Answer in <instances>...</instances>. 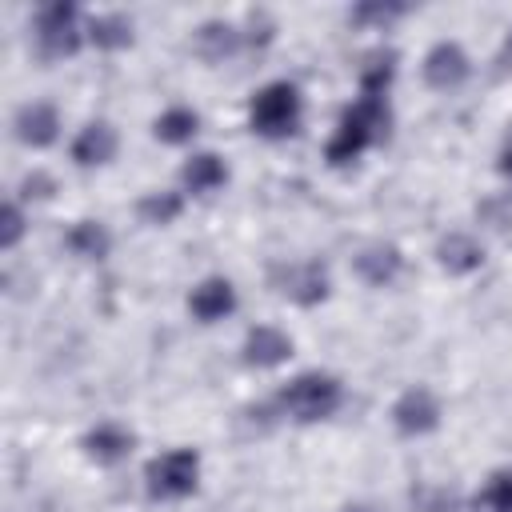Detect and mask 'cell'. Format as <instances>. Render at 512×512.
I'll return each instance as SVG.
<instances>
[{"mask_svg": "<svg viewBox=\"0 0 512 512\" xmlns=\"http://www.w3.org/2000/svg\"><path fill=\"white\" fill-rule=\"evenodd\" d=\"M352 268H356V276H360L364 284L384 288V284H392V280L400 276V252H396L392 244H368V248L356 252Z\"/></svg>", "mask_w": 512, "mask_h": 512, "instance_id": "cell-10", "label": "cell"}, {"mask_svg": "<svg viewBox=\"0 0 512 512\" xmlns=\"http://www.w3.org/2000/svg\"><path fill=\"white\" fill-rule=\"evenodd\" d=\"M340 380L328 376V372H304L296 380H288L276 396V404L284 408V416L300 420V424H312V420H324L340 408Z\"/></svg>", "mask_w": 512, "mask_h": 512, "instance_id": "cell-2", "label": "cell"}, {"mask_svg": "<svg viewBox=\"0 0 512 512\" xmlns=\"http://www.w3.org/2000/svg\"><path fill=\"white\" fill-rule=\"evenodd\" d=\"M68 248H72L76 256H84V260H100V256H108L112 236H108L104 224L80 220V224H72V232H68Z\"/></svg>", "mask_w": 512, "mask_h": 512, "instance_id": "cell-17", "label": "cell"}, {"mask_svg": "<svg viewBox=\"0 0 512 512\" xmlns=\"http://www.w3.org/2000/svg\"><path fill=\"white\" fill-rule=\"evenodd\" d=\"M20 188H24V196H40V200H44V196H52V188H56V184H52V176L32 172V176H24V184H20Z\"/></svg>", "mask_w": 512, "mask_h": 512, "instance_id": "cell-24", "label": "cell"}, {"mask_svg": "<svg viewBox=\"0 0 512 512\" xmlns=\"http://www.w3.org/2000/svg\"><path fill=\"white\" fill-rule=\"evenodd\" d=\"M464 76H468V56H464L460 44L440 40V44L424 56V80H428L436 92H448V88L464 84Z\"/></svg>", "mask_w": 512, "mask_h": 512, "instance_id": "cell-7", "label": "cell"}, {"mask_svg": "<svg viewBox=\"0 0 512 512\" xmlns=\"http://www.w3.org/2000/svg\"><path fill=\"white\" fill-rule=\"evenodd\" d=\"M392 420L404 436H424L440 424V404L428 388H408L396 404H392Z\"/></svg>", "mask_w": 512, "mask_h": 512, "instance_id": "cell-6", "label": "cell"}, {"mask_svg": "<svg viewBox=\"0 0 512 512\" xmlns=\"http://www.w3.org/2000/svg\"><path fill=\"white\" fill-rule=\"evenodd\" d=\"M284 296H292L296 304H316L328 296V272L320 264H300V268H288L284 272Z\"/></svg>", "mask_w": 512, "mask_h": 512, "instance_id": "cell-15", "label": "cell"}, {"mask_svg": "<svg viewBox=\"0 0 512 512\" xmlns=\"http://www.w3.org/2000/svg\"><path fill=\"white\" fill-rule=\"evenodd\" d=\"M248 124H252V132H260V136H268V140L296 132V124H300V92H296V84L276 80V84L260 88V92L252 96Z\"/></svg>", "mask_w": 512, "mask_h": 512, "instance_id": "cell-3", "label": "cell"}, {"mask_svg": "<svg viewBox=\"0 0 512 512\" xmlns=\"http://www.w3.org/2000/svg\"><path fill=\"white\" fill-rule=\"evenodd\" d=\"M180 208H184V200L176 192H152L140 200V220L144 224H172L180 216Z\"/></svg>", "mask_w": 512, "mask_h": 512, "instance_id": "cell-22", "label": "cell"}, {"mask_svg": "<svg viewBox=\"0 0 512 512\" xmlns=\"http://www.w3.org/2000/svg\"><path fill=\"white\" fill-rule=\"evenodd\" d=\"M36 44L48 60L72 56L80 48V28H76V8L72 4H48L36 16Z\"/></svg>", "mask_w": 512, "mask_h": 512, "instance_id": "cell-5", "label": "cell"}, {"mask_svg": "<svg viewBox=\"0 0 512 512\" xmlns=\"http://www.w3.org/2000/svg\"><path fill=\"white\" fill-rule=\"evenodd\" d=\"M56 132H60V116H56L52 104L36 100V104H24V108L16 112V136H20L24 144L44 148V144L56 140Z\"/></svg>", "mask_w": 512, "mask_h": 512, "instance_id": "cell-11", "label": "cell"}, {"mask_svg": "<svg viewBox=\"0 0 512 512\" xmlns=\"http://www.w3.org/2000/svg\"><path fill=\"white\" fill-rule=\"evenodd\" d=\"M400 12H404V8H396V4H392V8H380V4H364V8H356L352 16H356V20H392V16H400Z\"/></svg>", "mask_w": 512, "mask_h": 512, "instance_id": "cell-25", "label": "cell"}, {"mask_svg": "<svg viewBox=\"0 0 512 512\" xmlns=\"http://www.w3.org/2000/svg\"><path fill=\"white\" fill-rule=\"evenodd\" d=\"M500 168H504V172H512V136H508V144H504V156H500Z\"/></svg>", "mask_w": 512, "mask_h": 512, "instance_id": "cell-27", "label": "cell"}, {"mask_svg": "<svg viewBox=\"0 0 512 512\" xmlns=\"http://www.w3.org/2000/svg\"><path fill=\"white\" fill-rule=\"evenodd\" d=\"M88 36H92V44H96V48H124V44H132V20H128V16H120V12L92 16Z\"/></svg>", "mask_w": 512, "mask_h": 512, "instance_id": "cell-18", "label": "cell"}, {"mask_svg": "<svg viewBox=\"0 0 512 512\" xmlns=\"http://www.w3.org/2000/svg\"><path fill=\"white\" fill-rule=\"evenodd\" d=\"M236 28L232 24H220V20H208L200 32H196V48L208 56V60H220V56H228L232 48H236Z\"/></svg>", "mask_w": 512, "mask_h": 512, "instance_id": "cell-21", "label": "cell"}, {"mask_svg": "<svg viewBox=\"0 0 512 512\" xmlns=\"http://www.w3.org/2000/svg\"><path fill=\"white\" fill-rule=\"evenodd\" d=\"M436 260H440L444 272L468 276V272H476V268L484 264V248H480L468 232H448V236L436 244Z\"/></svg>", "mask_w": 512, "mask_h": 512, "instance_id": "cell-12", "label": "cell"}, {"mask_svg": "<svg viewBox=\"0 0 512 512\" xmlns=\"http://www.w3.org/2000/svg\"><path fill=\"white\" fill-rule=\"evenodd\" d=\"M500 64H504V68H512V32H508V40H504V52H500Z\"/></svg>", "mask_w": 512, "mask_h": 512, "instance_id": "cell-26", "label": "cell"}, {"mask_svg": "<svg viewBox=\"0 0 512 512\" xmlns=\"http://www.w3.org/2000/svg\"><path fill=\"white\" fill-rule=\"evenodd\" d=\"M116 156V132L104 120H92L88 128H80L76 144H72V160L76 164H108Z\"/></svg>", "mask_w": 512, "mask_h": 512, "instance_id": "cell-13", "label": "cell"}, {"mask_svg": "<svg viewBox=\"0 0 512 512\" xmlns=\"http://www.w3.org/2000/svg\"><path fill=\"white\" fill-rule=\"evenodd\" d=\"M292 356V340L272 328V324H256L248 336H244V360L256 364V368H276Z\"/></svg>", "mask_w": 512, "mask_h": 512, "instance_id": "cell-9", "label": "cell"}, {"mask_svg": "<svg viewBox=\"0 0 512 512\" xmlns=\"http://www.w3.org/2000/svg\"><path fill=\"white\" fill-rule=\"evenodd\" d=\"M24 236V212L16 204L0 208V248H16V240Z\"/></svg>", "mask_w": 512, "mask_h": 512, "instance_id": "cell-23", "label": "cell"}, {"mask_svg": "<svg viewBox=\"0 0 512 512\" xmlns=\"http://www.w3.org/2000/svg\"><path fill=\"white\" fill-rule=\"evenodd\" d=\"M472 512H512V472H496L472 500Z\"/></svg>", "mask_w": 512, "mask_h": 512, "instance_id": "cell-20", "label": "cell"}, {"mask_svg": "<svg viewBox=\"0 0 512 512\" xmlns=\"http://www.w3.org/2000/svg\"><path fill=\"white\" fill-rule=\"evenodd\" d=\"M84 448H88L92 460L116 464V460H124V456L132 452V432L120 428V424H112V420H104V424H96V428L84 436Z\"/></svg>", "mask_w": 512, "mask_h": 512, "instance_id": "cell-14", "label": "cell"}, {"mask_svg": "<svg viewBox=\"0 0 512 512\" xmlns=\"http://www.w3.org/2000/svg\"><path fill=\"white\" fill-rule=\"evenodd\" d=\"M340 512H368V508H340Z\"/></svg>", "mask_w": 512, "mask_h": 512, "instance_id": "cell-28", "label": "cell"}, {"mask_svg": "<svg viewBox=\"0 0 512 512\" xmlns=\"http://www.w3.org/2000/svg\"><path fill=\"white\" fill-rule=\"evenodd\" d=\"M196 112L192 108H168L160 120H156V136L164 140V144H188L192 136H196Z\"/></svg>", "mask_w": 512, "mask_h": 512, "instance_id": "cell-19", "label": "cell"}, {"mask_svg": "<svg viewBox=\"0 0 512 512\" xmlns=\"http://www.w3.org/2000/svg\"><path fill=\"white\" fill-rule=\"evenodd\" d=\"M196 476H200V460L192 448H172L156 460H148L144 468V484H148V496L156 500H180L196 488Z\"/></svg>", "mask_w": 512, "mask_h": 512, "instance_id": "cell-4", "label": "cell"}, {"mask_svg": "<svg viewBox=\"0 0 512 512\" xmlns=\"http://www.w3.org/2000/svg\"><path fill=\"white\" fill-rule=\"evenodd\" d=\"M224 160L216 156V152H200V156H192L184 168H180V180H184V188L188 192H216L220 184H224Z\"/></svg>", "mask_w": 512, "mask_h": 512, "instance_id": "cell-16", "label": "cell"}, {"mask_svg": "<svg viewBox=\"0 0 512 512\" xmlns=\"http://www.w3.org/2000/svg\"><path fill=\"white\" fill-rule=\"evenodd\" d=\"M232 308H236V292H232V284H228L224 276L200 280V284L192 288V296H188V312H192L200 324H216V320H224Z\"/></svg>", "mask_w": 512, "mask_h": 512, "instance_id": "cell-8", "label": "cell"}, {"mask_svg": "<svg viewBox=\"0 0 512 512\" xmlns=\"http://www.w3.org/2000/svg\"><path fill=\"white\" fill-rule=\"evenodd\" d=\"M384 132H388L384 96L360 92V100L340 116V128H336V136L328 140V160H332V164H348V160H356L368 144H376Z\"/></svg>", "mask_w": 512, "mask_h": 512, "instance_id": "cell-1", "label": "cell"}]
</instances>
